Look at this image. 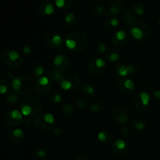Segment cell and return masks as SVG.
<instances>
[{
  "instance_id": "1",
  "label": "cell",
  "mask_w": 160,
  "mask_h": 160,
  "mask_svg": "<svg viewBox=\"0 0 160 160\" xmlns=\"http://www.w3.org/2000/svg\"><path fill=\"white\" fill-rule=\"evenodd\" d=\"M88 43V36L84 31L75 30L69 33L65 38V45L70 51L80 52L85 49Z\"/></svg>"
},
{
  "instance_id": "2",
  "label": "cell",
  "mask_w": 160,
  "mask_h": 160,
  "mask_svg": "<svg viewBox=\"0 0 160 160\" xmlns=\"http://www.w3.org/2000/svg\"><path fill=\"white\" fill-rule=\"evenodd\" d=\"M43 107L42 100L34 95H27L20 102V112L24 117H33L41 112Z\"/></svg>"
},
{
  "instance_id": "3",
  "label": "cell",
  "mask_w": 160,
  "mask_h": 160,
  "mask_svg": "<svg viewBox=\"0 0 160 160\" xmlns=\"http://www.w3.org/2000/svg\"><path fill=\"white\" fill-rule=\"evenodd\" d=\"M34 81L30 75L22 74L12 78V88L17 95H23L29 93L33 88Z\"/></svg>"
},
{
  "instance_id": "4",
  "label": "cell",
  "mask_w": 160,
  "mask_h": 160,
  "mask_svg": "<svg viewBox=\"0 0 160 160\" xmlns=\"http://www.w3.org/2000/svg\"><path fill=\"white\" fill-rule=\"evenodd\" d=\"M130 34L134 40L143 42L151 36V27L145 22L137 21L130 27Z\"/></svg>"
},
{
  "instance_id": "5",
  "label": "cell",
  "mask_w": 160,
  "mask_h": 160,
  "mask_svg": "<svg viewBox=\"0 0 160 160\" xmlns=\"http://www.w3.org/2000/svg\"><path fill=\"white\" fill-rule=\"evenodd\" d=\"M34 124L40 131H49L56 128V120L51 113H42L34 118Z\"/></svg>"
},
{
  "instance_id": "6",
  "label": "cell",
  "mask_w": 160,
  "mask_h": 160,
  "mask_svg": "<svg viewBox=\"0 0 160 160\" xmlns=\"http://www.w3.org/2000/svg\"><path fill=\"white\" fill-rule=\"evenodd\" d=\"M2 57L5 65L10 68H18L23 63V58L15 50L6 49Z\"/></svg>"
},
{
  "instance_id": "7",
  "label": "cell",
  "mask_w": 160,
  "mask_h": 160,
  "mask_svg": "<svg viewBox=\"0 0 160 160\" xmlns=\"http://www.w3.org/2000/svg\"><path fill=\"white\" fill-rule=\"evenodd\" d=\"M80 83L81 80L78 75L73 73H68L62 75L59 84L64 90L73 91L79 87Z\"/></svg>"
},
{
  "instance_id": "8",
  "label": "cell",
  "mask_w": 160,
  "mask_h": 160,
  "mask_svg": "<svg viewBox=\"0 0 160 160\" xmlns=\"http://www.w3.org/2000/svg\"><path fill=\"white\" fill-rule=\"evenodd\" d=\"M150 102V96L146 92H142L137 93L134 97L133 106L135 110L138 112H143L148 109Z\"/></svg>"
},
{
  "instance_id": "9",
  "label": "cell",
  "mask_w": 160,
  "mask_h": 160,
  "mask_svg": "<svg viewBox=\"0 0 160 160\" xmlns=\"http://www.w3.org/2000/svg\"><path fill=\"white\" fill-rule=\"evenodd\" d=\"M138 71V66L135 62L131 63H119L115 67L117 74L122 78H128V76H134Z\"/></svg>"
},
{
  "instance_id": "10",
  "label": "cell",
  "mask_w": 160,
  "mask_h": 160,
  "mask_svg": "<svg viewBox=\"0 0 160 160\" xmlns=\"http://www.w3.org/2000/svg\"><path fill=\"white\" fill-rule=\"evenodd\" d=\"M117 87L119 92L125 95H131L135 91V84L128 78H120L117 81Z\"/></svg>"
},
{
  "instance_id": "11",
  "label": "cell",
  "mask_w": 160,
  "mask_h": 160,
  "mask_svg": "<svg viewBox=\"0 0 160 160\" xmlns=\"http://www.w3.org/2000/svg\"><path fill=\"white\" fill-rule=\"evenodd\" d=\"M71 60L64 55H58L53 59V68L61 73L68 72L71 68Z\"/></svg>"
},
{
  "instance_id": "12",
  "label": "cell",
  "mask_w": 160,
  "mask_h": 160,
  "mask_svg": "<svg viewBox=\"0 0 160 160\" xmlns=\"http://www.w3.org/2000/svg\"><path fill=\"white\" fill-rule=\"evenodd\" d=\"M23 115L17 109H11L4 114L3 120L8 126H17L23 122Z\"/></svg>"
},
{
  "instance_id": "13",
  "label": "cell",
  "mask_w": 160,
  "mask_h": 160,
  "mask_svg": "<svg viewBox=\"0 0 160 160\" xmlns=\"http://www.w3.org/2000/svg\"><path fill=\"white\" fill-rule=\"evenodd\" d=\"M110 117L115 123L119 124H125L130 120V113L123 107H116L111 111Z\"/></svg>"
},
{
  "instance_id": "14",
  "label": "cell",
  "mask_w": 160,
  "mask_h": 160,
  "mask_svg": "<svg viewBox=\"0 0 160 160\" xmlns=\"http://www.w3.org/2000/svg\"><path fill=\"white\" fill-rule=\"evenodd\" d=\"M106 67V61L99 57L93 58L88 63V70L93 75L101 74L105 70Z\"/></svg>"
},
{
  "instance_id": "15",
  "label": "cell",
  "mask_w": 160,
  "mask_h": 160,
  "mask_svg": "<svg viewBox=\"0 0 160 160\" xmlns=\"http://www.w3.org/2000/svg\"><path fill=\"white\" fill-rule=\"evenodd\" d=\"M45 42L48 46L55 50H62L66 46L60 35L53 33H49L45 35Z\"/></svg>"
},
{
  "instance_id": "16",
  "label": "cell",
  "mask_w": 160,
  "mask_h": 160,
  "mask_svg": "<svg viewBox=\"0 0 160 160\" xmlns=\"http://www.w3.org/2000/svg\"><path fill=\"white\" fill-rule=\"evenodd\" d=\"M129 143L123 139H117L111 145V151L117 156H124L129 151Z\"/></svg>"
},
{
  "instance_id": "17",
  "label": "cell",
  "mask_w": 160,
  "mask_h": 160,
  "mask_svg": "<svg viewBox=\"0 0 160 160\" xmlns=\"http://www.w3.org/2000/svg\"><path fill=\"white\" fill-rule=\"evenodd\" d=\"M35 92L40 96H45L51 90V81L47 77L39 78L35 83Z\"/></svg>"
},
{
  "instance_id": "18",
  "label": "cell",
  "mask_w": 160,
  "mask_h": 160,
  "mask_svg": "<svg viewBox=\"0 0 160 160\" xmlns=\"http://www.w3.org/2000/svg\"><path fill=\"white\" fill-rule=\"evenodd\" d=\"M111 42L116 46L123 47L129 42V35L124 31H118L112 34Z\"/></svg>"
},
{
  "instance_id": "19",
  "label": "cell",
  "mask_w": 160,
  "mask_h": 160,
  "mask_svg": "<svg viewBox=\"0 0 160 160\" xmlns=\"http://www.w3.org/2000/svg\"><path fill=\"white\" fill-rule=\"evenodd\" d=\"M124 8V3L123 0H113L111 2L108 9L106 10V17L116 16L120 13Z\"/></svg>"
},
{
  "instance_id": "20",
  "label": "cell",
  "mask_w": 160,
  "mask_h": 160,
  "mask_svg": "<svg viewBox=\"0 0 160 160\" xmlns=\"http://www.w3.org/2000/svg\"><path fill=\"white\" fill-rule=\"evenodd\" d=\"M38 12L42 16H50L54 12L55 8L49 0H43L38 5Z\"/></svg>"
},
{
  "instance_id": "21",
  "label": "cell",
  "mask_w": 160,
  "mask_h": 160,
  "mask_svg": "<svg viewBox=\"0 0 160 160\" xmlns=\"http://www.w3.org/2000/svg\"><path fill=\"white\" fill-rule=\"evenodd\" d=\"M105 57H106V60L109 61V62H117L121 57V52L118 48H109L106 51V54H105Z\"/></svg>"
},
{
  "instance_id": "22",
  "label": "cell",
  "mask_w": 160,
  "mask_h": 160,
  "mask_svg": "<svg viewBox=\"0 0 160 160\" xmlns=\"http://www.w3.org/2000/svg\"><path fill=\"white\" fill-rule=\"evenodd\" d=\"M60 111L61 114L67 119L73 118L75 114L74 108L70 103H62L60 106Z\"/></svg>"
},
{
  "instance_id": "23",
  "label": "cell",
  "mask_w": 160,
  "mask_h": 160,
  "mask_svg": "<svg viewBox=\"0 0 160 160\" xmlns=\"http://www.w3.org/2000/svg\"><path fill=\"white\" fill-rule=\"evenodd\" d=\"M9 138L12 142L20 143L25 139V134L21 129H14L9 133Z\"/></svg>"
},
{
  "instance_id": "24",
  "label": "cell",
  "mask_w": 160,
  "mask_h": 160,
  "mask_svg": "<svg viewBox=\"0 0 160 160\" xmlns=\"http://www.w3.org/2000/svg\"><path fill=\"white\" fill-rule=\"evenodd\" d=\"M106 106V102L104 99L98 98L95 99L92 104L90 105V110L92 112H99L104 110Z\"/></svg>"
},
{
  "instance_id": "25",
  "label": "cell",
  "mask_w": 160,
  "mask_h": 160,
  "mask_svg": "<svg viewBox=\"0 0 160 160\" xmlns=\"http://www.w3.org/2000/svg\"><path fill=\"white\" fill-rule=\"evenodd\" d=\"M120 26V21L116 17H112L105 21L104 23V28L106 31H116L117 28Z\"/></svg>"
},
{
  "instance_id": "26",
  "label": "cell",
  "mask_w": 160,
  "mask_h": 160,
  "mask_svg": "<svg viewBox=\"0 0 160 160\" xmlns=\"http://www.w3.org/2000/svg\"><path fill=\"white\" fill-rule=\"evenodd\" d=\"M132 127L138 131H142L147 127V120L144 117H135L132 120Z\"/></svg>"
},
{
  "instance_id": "27",
  "label": "cell",
  "mask_w": 160,
  "mask_h": 160,
  "mask_svg": "<svg viewBox=\"0 0 160 160\" xmlns=\"http://www.w3.org/2000/svg\"><path fill=\"white\" fill-rule=\"evenodd\" d=\"M123 18L124 21L128 25H132L135 22H137V16L133 12V11L131 9H127L123 12Z\"/></svg>"
},
{
  "instance_id": "28",
  "label": "cell",
  "mask_w": 160,
  "mask_h": 160,
  "mask_svg": "<svg viewBox=\"0 0 160 160\" xmlns=\"http://www.w3.org/2000/svg\"><path fill=\"white\" fill-rule=\"evenodd\" d=\"M31 72L34 77L42 78L45 73V67L42 62H35L33 63L32 67H31Z\"/></svg>"
},
{
  "instance_id": "29",
  "label": "cell",
  "mask_w": 160,
  "mask_h": 160,
  "mask_svg": "<svg viewBox=\"0 0 160 160\" xmlns=\"http://www.w3.org/2000/svg\"><path fill=\"white\" fill-rule=\"evenodd\" d=\"M98 140L103 145H108L112 140L110 132L106 130H102L98 134Z\"/></svg>"
},
{
  "instance_id": "30",
  "label": "cell",
  "mask_w": 160,
  "mask_h": 160,
  "mask_svg": "<svg viewBox=\"0 0 160 160\" xmlns=\"http://www.w3.org/2000/svg\"><path fill=\"white\" fill-rule=\"evenodd\" d=\"M64 21H65L66 25L68 28H74L77 24H78V18H77L76 15L73 12H69L65 16L64 18Z\"/></svg>"
},
{
  "instance_id": "31",
  "label": "cell",
  "mask_w": 160,
  "mask_h": 160,
  "mask_svg": "<svg viewBox=\"0 0 160 160\" xmlns=\"http://www.w3.org/2000/svg\"><path fill=\"white\" fill-rule=\"evenodd\" d=\"M80 92L84 96L91 98L95 95V88L90 84H83L80 88Z\"/></svg>"
},
{
  "instance_id": "32",
  "label": "cell",
  "mask_w": 160,
  "mask_h": 160,
  "mask_svg": "<svg viewBox=\"0 0 160 160\" xmlns=\"http://www.w3.org/2000/svg\"><path fill=\"white\" fill-rule=\"evenodd\" d=\"M94 52L97 55V56H102V55L106 54V45L103 43L102 42H96L94 44L93 46Z\"/></svg>"
},
{
  "instance_id": "33",
  "label": "cell",
  "mask_w": 160,
  "mask_h": 160,
  "mask_svg": "<svg viewBox=\"0 0 160 160\" xmlns=\"http://www.w3.org/2000/svg\"><path fill=\"white\" fill-rule=\"evenodd\" d=\"M48 78H49V80L51 81L59 83L62 78V73H61L60 72L57 71L56 69L52 68L51 70H49V72H48Z\"/></svg>"
},
{
  "instance_id": "34",
  "label": "cell",
  "mask_w": 160,
  "mask_h": 160,
  "mask_svg": "<svg viewBox=\"0 0 160 160\" xmlns=\"http://www.w3.org/2000/svg\"><path fill=\"white\" fill-rule=\"evenodd\" d=\"M56 6L61 9H68L74 3V0H55Z\"/></svg>"
},
{
  "instance_id": "35",
  "label": "cell",
  "mask_w": 160,
  "mask_h": 160,
  "mask_svg": "<svg viewBox=\"0 0 160 160\" xmlns=\"http://www.w3.org/2000/svg\"><path fill=\"white\" fill-rule=\"evenodd\" d=\"M131 10L136 16H142L146 11V6L143 3H135L133 5Z\"/></svg>"
},
{
  "instance_id": "36",
  "label": "cell",
  "mask_w": 160,
  "mask_h": 160,
  "mask_svg": "<svg viewBox=\"0 0 160 160\" xmlns=\"http://www.w3.org/2000/svg\"><path fill=\"white\" fill-rule=\"evenodd\" d=\"M5 101L10 105H15L19 101V95H17L15 92H9L6 94Z\"/></svg>"
},
{
  "instance_id": "37",
  "label": "cell",
  "mask_w": 160,
  "mask_h": 160,
  "mask_svg": "<svg viewBox=\"0 0 160 160\" xmlns=\"http://www.w3.org/2000/svg\"><path fill=\"white\" fill-rule=\"evenodd\" d=\"M33 156L34 160H47V153L43 148H36Z\"/></svg>"
},
{
  "instance_id": "38",
  "label": "cell",
  "mask_w": 160,
  "mask_h": 160,
  "mask_svg": "<svg viewBox=\"0 0 160 160\" xmlns=\"http://www.w3.org/2000/svg\"><path fill=\"white\" fill-rule=\"evenodd\" d=\"M10 84L8 80L0 79V95H5L7 94L9 90Z\"/></svg>"
},
{
  "instance_id": "39",
  "label": "cell",
  "mask_w": 160,
  "mask_h": 160,
  "mask_svg": "<svg viewBox=\"0 0 160 160\" xmlns=\"http://www.w3.org/2000/svg\"><path fill=\"white\" fill-rule=\"evenodd\" d=\"M75 104L80 109H84L88 106V102L84 97H77L75 99Z\"/></svg>"
},
{
  "instance_id": "40",
  "label": "cell",
  "mask_w": 160,
  "mask_h": 160,
  "mask_svg": "<svg viewBox=\"0 0 160 160\" xmlns=\"http://www.w3.org/2000/svg\"><path fill=\"white\" fill-rule=\"evenodd\" d=\"M92 9H93V12H95L96 15L98 16H102L103 15V14H105L106 10V9H105V6H103L102 4H101V3H96V4L94 5Z\"/></svg>"
},
{
  "instance_id": "41",
  "label": "cell",
  "mask_w": 160,
  "mask_h": 160,
  "mask_svg": "<svg viewBox=\"0 0 160 160\" xmlns=\"http://www.w3.org/2000/svg\"><path fill=\"white\" fill-rule=\"evenodd\" d=\"M49 101L52 104H59L62 101V95L59 93H52L49 96Z\"/></svg>"
},
{
  "instance_id": "42",
  "label": "cell",
  "mask_w": 160,
  "mask_h": 160,
  "mask_svg": "<svg viewBox=\"0 0 160 160\" xmlns=\"http://www.w3.org/2000/svg\"><path fill=\"white\" fill-rule=\"evenodd\" d=\"M53 134H54V135H56V137L60 138H63L66 136V131L61 128H55L54 130H53Z\"/></svg>"
},
{
  "instance_id": "43",
  "label": "cell",
  "mask_w": 160,
  "mask_h": 160,
  "mask_svg": "<svg viewBox=\"0 0 160 160\" xmlns=\"http://www.w3.org/2000/svg\"><path fill=\"white\" fill-rule=\"evenodd\" d=\"M120 133H121V135L125 138H130L131 135H132V131H131V129L126 126L123 127V128H121Z\"/></svg>"
},
{
  "instance_id": "44",
  "label": "cell",
  "mask_w": 160,
  "mask_h": 160,
  "mask_svg": "<svg viewBox=\"0 0 160 160\" xmlns=\"http://www.w3.org/2000/svg\"><path fill=\"white\" fill-rule=\"evenodd\" d=\"M22 51H23V54L27 56L32 54V48H31V47L30 45H24L23 47V50Z\"/></svg>"
},
{
  "instance_id": "45",
  "label": "cell",
  "mask_w": 160,
  "mask_h": 160,
  "mask_svg": "<svg viewBox=\"0 0 160 160\" xmlns=\"http://www.w3.org/2000/svg\"><path fill=\"white\" fill-rule=\"evenodd\" d=\"M147 85H148V82L145 80H141L138 83L139 88L142 89V91L145 92V89L147 88Z\"/></svg>"
},
{
  "instance_id": "46",
  "label": "cell",
  "mask_w": 160,
  "mask_h": 160,
  "mask_svg": "<svg viewBox=\"0 0 160 160\" xmlns=\"http://www.w3.org/2000/svg\"><path fill=\"white\" fill-rule=\"evenodd\" d=\"M22 123H23L26 126H30L31 124V117H23V120Z\"/></svg>"
},
{
  "instance_id": "47",
  "label": "cell",
  "mask_w": 160,
  "mask_h": 160,
  "mask_svg": "<svg viewBox=\"0 0 160 160\" xmlns=\"http://www.w3.org/2000/svg\"><path fill=\"white\" fill-rule=\"evenodd\" d=\"M153 96L156 99L160 100V90H156L153 92Z\"/></svg>"
},
{
  "instance_id": "48",
  "label": "cell",
  "mask_w": 160,
  "mask_h": 160,
  "mask_svg": "<svg viewBox=\"0 0 160 160\" xmlns=\"http://www.w3.org/2000/svg\"><path fill=\"white\" fill-rule=\"evenodd\" d=\"M73 160H88L87 157H84V156H79V157H77L76 159Z\"/></svg>"
},
{
  "instance_id": "49",
  "label": "cell",
  "mask_w": 160,
  "mask_h": 160,
  "mask_svg": "<svg viewBox=\"0 0 160 160\" xmlns=\"http://www.w3.org/2000/svg\"><path fill=\"white\" fill-rule=\"evenodd\" d=\"M157 23H158V24L160 26V16L159 17H158V20H157Z\"/></svg>"
},
{
  "instance_id": "50",
  "label": "cell",
  "mask_w": 160,
  "mask_h": 160,
  "mask_svg": "<svg viewBox=\"0 0 160 160\" xmlns=\"http://www.w3.org/2000/svg\"><path fill=\"white\" fill-rule=\"evenodd\" d=\"M2 56H0V62H1V60H2Z\"/></svg>"
}]
</instances>
